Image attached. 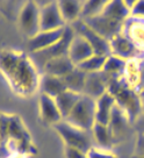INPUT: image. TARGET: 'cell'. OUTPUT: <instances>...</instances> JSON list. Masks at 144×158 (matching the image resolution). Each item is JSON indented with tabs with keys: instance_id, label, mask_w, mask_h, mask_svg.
<instances>
[{
	"instance_id": "26",
	"label": "cell",
	"mask_w": 144,
	"mask_h": 158,
	"mask_svg": "<svg viewBox=\"0 0 144 158\" xmlns=\"http://www.w3.org/2000/svg\"><path fill=\"white\" fill-rule=\"evenodd\" d=\"M108 56H100V55H93L92 57L86 59L85 62L77 65V68L84 71L85 73H93V72H100L104 70V65L106 58Z\"/></svg>"
},
{
	"instance_id": "21",
	"label": "cell",
	"mask_w": 144,
	"mask_h": 158,
	"mask_svg": "<svg viewBox=\"0 0 144 158\" xmlns=\"http://www.w3.org/2000/svg\"><path fill=\"white\" fill-rule=\"evenodd\" d=\"M92 136H93L94 147L102 150H110V148L115 143L108 126L95 123L94 127L92 128Z\"/></svg>"
},
{
	"instance_id": "17",
	"label": "cell",
	"mask_w": 144,
	"mask_h": 158,
	"mask_svg": "<svg viewBox=\"0 0 144 158\" xmlns=\"http://www.w3.org/2000/svg\"><path fill=\"white\" fill-rule=\"evenodd\" d=\"M122 34L134 43L137 49L144 47V20L129 18L124 22Z\"/></svg>"
},
{
	"instance_id": "32",
	"label": "cell",
	"mask_w": 144,
	"mask_h": 158,
	"mask_svg": "<svg viewBox=\"0 0 144 158\" xmlns=\"http://www.w3.org/2000/svg\"><path fill=\"white\" fill-rule=\"evenodd\" d=\"M10 158H23L22 156H15V157H10Z\"/></svg>"
},
{
	"instance_id": "19",
	"label": "cell",
	"mask_w": 144,
	"mask_h": 158,
	"mask_svg": "<svg viewBox=\"0 0 144 158\" xmlns=\"http://www.w3.org/2000/svg\"><path fill=\"white\" fill-rule=\"evenodd\" d=\"M40 89L42 94H47L51 98L56 99L60 94L66 91V86L62 78L43 73L41 76Z\"/></svg>"
},
{
	"instance_id": "30",
	"label": "cell",
	"mask_w": 144,
	"mask_h": 158,
	"mask_svg": "<svg viewBox=\"0 0 144 158\" xmlns=\"http://www.w3.org/2000/svg\"><path fill=\"white\" fill-rule=\"evenodd\" d=\"M138 73H139V80L138 86H137V91L139 94L144 93V58L138 60Z\"/></svg>"
},
{
	"instance_id": "22",
	"label": "cell",
	"mask_w": 144,
	"mask_h": 158,
	"mask_svg": "<svg viewBox=\"0 0 144 158\" xmlns=\"http://www.w3.org/2000/svg\"><path fill=\"white\" fill-rule=\"evenodd\" d=\"M101 14L121 23H124L130 18L129 10L125 7L123 1H119V0L107 1V5L105 6Z\"/></svg>"
},
{
	"instance_id": "11",
	"label": "cell",
	"mask_w": 144,
	"mask_h": 158,
	"mask_svg": "<svg viewBox=\"0 0 144 158\" xmlns=\"http://www.w3.org/2000/svg\"><path fill=\"white\" fill-rule=\"evenodd\" d=\"M66 27V26H65ZM64 28H60L56 30H49V31H40L39 34L34 36L33 39L28 41V49L30 54H35L42 50L49 48L51 45L57 43L64 35Z\"/></svg>"
},
{
	"instance_id": "15",
	"label": "cell",
	"mask_w": 144,
	"mask_h": 158,
	"mask_svg": "<svg viewBox=\"0 0 144 158\" xmlns=\"http://www.w3.org/2000/svg\"><path fill=\"white\" fill-rule=\"evenodd\" d=\"M75 68L76 65L72 63V60L70 59L69 55H68V56H62V57L50 59L49 62L45 63L42 70H43V73L45 74L63 78L66 74H69Z\"/></svg>"
},
{
	"instance_id": "16",
	"label": "cell",
	"mask_w": 144,
	"mask_h": 158,
	"mask_svg": "<svg viewBox=\"0 0 144 158\" xmlns=\"http://www.w3.org/2000/svg\"><path fill=\"white\" fill-rule=\"evenodd\" d=\"M115 99L109 92H106L97 100V107H95V123L108 126L112 116V112L114 109Z\"/></svg>"
},
{
	"instance_id": "13",
	"label": "cell",
	"mask_w": 144,
	"mask_h": 158,
	"mask_svg": "<svg viewBox=\"0 0 144 158\" xmlns=\"http://www.w3.org/2000/svg\"><path fill=\"white\" fill-rule=\"evenodd\" d=\"M40 116L44 123L51 126L63 121L55 99L42 93L40 95Z\"/></svg>"
},
{
	"instance_id": "14",
	"label": "cell",
	"mask_w": 144,
	"mask_h": 158,
	"mask_svg": "<svg viewBox=\"0 0 144 158\" xmlns=\"http://www.w3.org/2000/svg\"><path fill=\"white\" fill-rule=\"evenodd\" d=\"M94 55V50L89 45V43L79 35H76L72 40V43L69 49V57L72 60V63L77 66L80 63L85 62L86 59L92 57Z\"/></svg>"
},
{
	"instance_id": "29",
	"label": "cell",
	"mask_w": 144,
	"mask_h": 158,
	"mask_svg": "<svg viewBox=\"0 0 144 158\" xmlns=\"http://www.w3.org/2000/svg\"><path fill=\"white\" fill-rule=\"evenodd\" d=\"M130 18L144 20V0L143 1L139 0L135 2V6L130 10Z\"/></svg>"
},
{
	"instance_id": "24",
	"label": "cell",
	"mask_w": 144,
	"mask_h": 158,
	"mask_svg": "<svg viewBox=\"0 0 144 158\" xmlns=\"http://www.w3.org/2000/svg\"><path fill=\"white\" fill-rule=\"evenodd\" d=\"M127 65H128V60L120 58L114 55H109L106 58L102 72H105L110 79L121 78V77H123L124 72H125Z\"/></svg>"
},
{
	"instance_id": "4",
	"label": "cell",
	"mask_w": 144,
	"mask_h": 158,
	"mask_svg": "<svg viewBox=\"0 0 144 158\" xmlns=\"http://www.w3.org/2000/svg\"><path fill=\"white\" fill-rule=\"evenodd\" d=\"M95 107L97 100L83 94L75 108L64 121L77 128L92 131V128L95 124Z\"/></svg>"
},
{
	"instance_id": "28",
	"label": "cell",
	"mask_w": 144,
	"mask_h": 158,
	"mask_svg": "<svg viewBox=\"0 0 144 158\" xmlns=\"http://www.w3.org/2000/svg\"><path fill=\"white\" fill-rule=\"evenodd\" d=\"M87 158H117V156L110 150H102L97 147H93L87 152Z\"/></svg>"
},
{
	"instance_id": "3",
	"label": "cell",
	"mask_w": 144,
	"mask_h": 158,
	"mask_svg": "<svg viewBox=\"0 0 144 158\" xmlns=\"http://www.w3.org/2000/svg\"><path fill=\"white\" fill-rule=\"evenodd\" d=\"M55 130L64 142L65 148L78 150L87 153L94 147L92 131H86L68 123L66 121H60L54 126Z\"/></svg>"
},
{
	"instance_id": "23",
	"label": "cell",
	"mask_w": 144,
	"mask_h": 158,
	"mask_svg": "<svg viewBox=\"0 0 144 158\" xmlns=\"http://www.w3.org/2000/svg\"><path fill=\"white\" fill-rule=\"evenodd\" d=\"M83 94L76 93L72 91L66 89L65 92H63L62 94H60L57 98L55 99L57 107L60 109V113L62 115L63 120L68 118L70 115V113L72 112V109L75 108V106L77 105V102L79 101L80 97Z\"/></svg>"
},
{
	"instance_id": "5",
	"label": "cell",
	"mask_w": 144,
	"mask_h": 158,
	"mask_svg": "<svg viewBox=\"0 0 144 158\" xmlns=\"http://www.w3.org/2000/svg\"><path fill=\"white\" fill-rule=\"evenodd\" d=\"M76 33L75 30L72 29V27L68 25L65 27V31L63 37L55 43L54 45H51L47 49L31 54V59L35 64H41L42 68L44 66L47 62H49L50 59L57 58V57H62V56H68L69 55V49L70 45L72 43V40L75 39Z\"/></svg>"
},
{
	"instance_id": "7",
	"label": "cell",
	"mask_w": 144,
	"mask_h": 158,
	"mask_svg": "<svg viewBox=\"0 0 144 158\" xmlns=\"http://www.w3.org/2000/svg\"><path fill=\"white\" fill-rule=\"evenodd\" d=\"M40 7V29L41 31H49L64 28L65 21L63 20L58 7V1H36Z\"/></svg>"
},
{
	"instance_id": "6",
	"label": "cell",
	"mask_w": 144,
	"mask_h": 158,
	"mask_svg": "<svg viewBox=\"0 0 144 158\" xmlns=\"http://www.w3.org/2000/svg\"><path fill=\"white\" fill-rule=\"evenodd\" d=\"M40 7L36 1H25L21 8L18 23L21 33L28 39H33L41 31L40 29Z\"/></svg>"
},
{
	"instance_id": "18",
	"label": "cell",
	"mask_w": 144,
	"mask_h": 158,
	"mask_svg": "<svg viewBox=\"0 0 144 158\" xmlns=\"http://www.w3.org/2000/svg\"><path fill=\"white\" fill-rule=\"evenodd\" d=\"M83 2L77 0H60L58 1V7L63 20L66 25H72L73 22L80 20L81 10H83Z\"/></svg>"
},
{
	"instance_id": "9",
	"label": "cell",
	"mask_w": 144,
	"mask_h": 158,
	"mask_svg": "<svg viewBox=\"0 0 144 158\" xmlns=\"http://www.w3.org/2000/svg\"><path fill=\"white\" fill-rule=\"evenodd\" d=\"M83 21L91 29H93L97 34L102 36L107 41H110L114 39L115 36L122 34L124 26V23L112 20L102 14H99L93 18H88V19H84Z\"/></svg>"
},
{
	"instance_id": "12",
	"label": "cell",
	"mask_w": 144,
	"mask_h": 158,
	"mask_svg": "<svg viewBox=\"0 0 144 158\" xmlns=\"http://www.w3.org/2000/svg\"><path fill=\"white\" fill-rule=\"evenodd\" d=\"M109 45L110 55L117 56V57L123 58L125 60L135 59V56L138 51L137 47L123 34H120L117 36H115L113 40H110Z\"/></svg>"
},
{
	"instance_id": "25",
	"label": "cell",
	"mask_w": 144,
	"mask_h": 158,
	"mask_svg": "<svg viewBox=\"0 0 144 158\" xmlns=\"http://www.w3.org/2000/svg\"><path fill=\"white\" fill-rule=\"evenodd\" d=\"M86 76H87V73H85L84 71H81L76 66L69 74H66L62 79H63L65 86H66V89L76 92V93L84 94Z\"/></svg>"
},
{
	"instance_id": "1",
	"label": "cell",
	"mask_w": 144,
	"mask_h": 158,
	"mask_svg": "<svg viewBox=\"0 0 144 158\" xmlns=\"http://www.w3.org/2000/svg\"><path fill=\"white\" fill-rule=\"evenodd\" d=\"M0 71L21 97H30L40 87L41 77L30 56L22 51H0Z\"/></svg>"
},
{
	"instance_id": "31",
	"label": "cell",
	"mask_w": 144,
	"mask_h": 158,
	"mask_svg": "<svg viewBox=\"0 0 144 158\" xmlns=\"http://www.w3.org/2000/svg\"><path fill=\"white\" fill-rule=\"evenodd\" d=\"M65 158H87V153L73 150V149L65 148Z\"/></svg>"
},
{
	"instance_id": "20",
	"label": "cell",
	"mask_w": 144,
	"mask_h": 158,
	"mask_svg": "<svg viewBox=\"0 0 144 158\" xmlns=\"http://www.w3.org/2000/svg\"><path fill=\"white\" fill-rule=\"evenodd\" d=\"M129 123V120H128V118L124 114L123 110L120 108L119 106L115 105L114 109L112 112L110 121L109 123H108V128H109L110 133H112V136L114 138V141L116 138L121 137L123 135L124 130L127 129Z\"/></svg>"
},
{
	"instance_id": "10",
	"label": "cell",
	"mask_w": 144,
	"mask_h": 158,
	"mask_svg": "<svg viewBox=\"0 0 144 158\" xmlns=\"http://www.w3.org/2000/svg\"><path fill=\"white\" fill-rule=\"evenodd\" d=\"M109 83L110 78L102 71L87 73L84 94L89 98L94 99V100H98L101 95H104L106 92H108Z\"/></svg>"
},
{
	"instance_id": "27",
	"label": "cell",
	"mask_w": 144,
	"mask_h": 158,
	"mask_svg": "<svg viewBox=\"0 0 144 158\" xmlns=\"http://www.w3.org/2000/svg\"><path fill=\"white\" fill-rule=\"evenodd\" d=\"M107 5V1L105 0H94V1H84L83 2V10L80 19H88L93 18L102 13L105 6Z\"/></svg>"
},
{
	"instance_id": "2",
	"label": "cell",
	"mask_w": 144,
	"mask_h": 158,
	"mask_svg": "<svg viewBox=\"0 0 144 158\" xmlns=\"http://www.w3.org/2000/svg\"><path fill=\"white\" fill-rule=\"evenodd\" d=\"M109 92L113 98L115 99L116 106L124 112L129 122L136 121V118L142 113L143 104H142V95L138 91H136L134 87H131L122 77L121 78L110 79Z\"/></svg>"
},
{
	"instance_id": "8",
	"label": "cell",
	"mask_w": 144,
	"mask_h": 158,
	"mask_svg": "<svg viewBox=\"0 0 144 158\" xmlns=\"http://www.w3.org/2000/svg\"><path fill=\"white\" fill-rule=\"evenodd\" d=\"M70 26L75 30L76 35H79L81 37H84L88 42L89 45L94 50L95 55H100V56H109L110 55L109 41H107L102 36L97 34L94 30L91 29L83 20H78Z\"/></svg>"
}]
</instances>
